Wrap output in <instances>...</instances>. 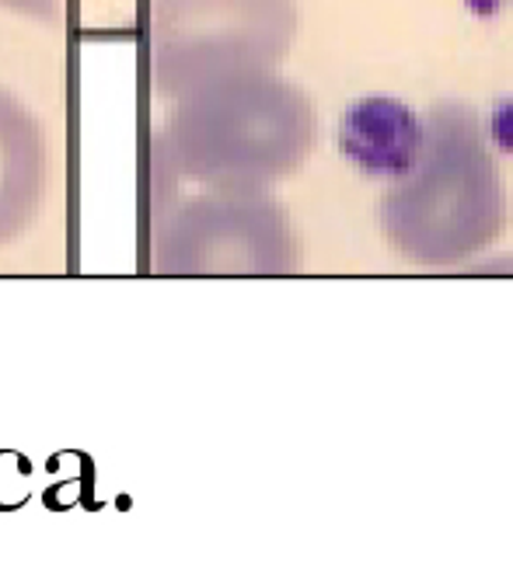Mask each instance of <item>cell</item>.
I'll list each match as a JSON object with an SVG mask.
<instances>
[{"mask_svg": "<svg viewBox=\"0 0 513 564\" xmlns=\"http://www.w3.org/2000/svg\"><path fill=\"white\" fill-rule=\"evenodd\" d=\"M318 140L311 98L272 70L213 77L175 98L154 137L158 164L206 188H259L293 175Z\"/></svg>", "mask_w": 513, "mask_h": 564, "instance_id": "1", "label": "cell"}, {"mask_svg": "<svg viewBox=\"0 0 513 564\" xmlns=\"http://www.w3.org/2000/svg\"><path fill=\"white\" fill-rule=\"evenodd\" d=\"M423 137L405 175L381 195V230L405 262L451 269L506 230V185L475 108L440 101L419 116Z\"/></svg>", "mask_w": 513, "mask_h": 564, "instance_id": "2", "label": "cell"}, {"mask_svg": "<svg viewBox=\"0 0 513 564\" xmlns=\"http://www.w3.org/2000/svg\"><path fill=\"white\" fill-rule=\"evenodd\" d=\"M293 39V0H151V84L179 98L213 77L276 70Z\"/></svg>", "mask_w": 513, "mask_h": 564, "instance_id": "3", "label": "cell"}, {"mask_svg": "<svg viewBox=\"0 0 513 564\" xmlns=\"http://www.w3.org/2000/svg\"><path fill=\"white\" fill-rule=\"evenodd\" d=\"M301 265L287 209L259 188H210L161 216L158 275H290Z\"/></svg>", "mask_w": 513, "mask_h": 564, "instance_id": "4", "label": "cell"}, {"mask_svg": "<svg viewBox=\"0 0 513 564\" xmlns=\"http://www.w3.org/2000/svg\"><path fill=\"white\" fill-rule=\"evenodd\" d=\"M50 147L42 122L0 88V245L25 234L46 199Z\"/></svg>", "mask_w": 513, "mask_h": 564, "instance_id": "5", "label": "cell"}, {"mask_svg": "<svg viewBox=\"0 0 513 564\" xmlns=\"http://www.w3.org/2000/svg\"><path fill=\"white\" fill-rule=\"evenodd\" d=\"M423 137V122L413 108L392 98L356 101L339 126V147L356 167L377 178H398L409 171Z\"/></svg>", "mask_w": 513, "mask_h": 564, "instance_id": "6", "label": "cell"}, {"mask_svg": "<svg viewBox=\"0 0 513 564\" xmlns=\"http://www.w3.org/2000/svg\"><path fill=\"white\" fill-rule=\"evenodd\" d=\"M0 8L39 21H56L63 14V0H0Z\"/></svg>", "mask_w": 513, "mask_h": 564, "instance_id": "7", "label": "cell"}]
</instances>
